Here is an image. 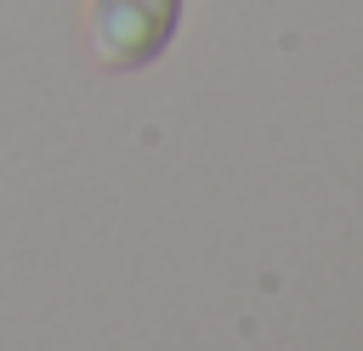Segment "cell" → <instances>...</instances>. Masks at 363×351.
<instances>
[{
	"mask_svg": "<svg viewBox=\"0 0 363 351\" xmlns=\"http://www.w3.org/2000/svg\"><path fill=\"white\" fill-rule=\"evenodd\" d=\"M182 23V0H91V40L102 62L142 68L153 62Z\"/></svg>",
	"mask_w": 363,
	"mask_h": 351,
	"instance_id": "1",
	"label": "cell"
}]
</instances>
